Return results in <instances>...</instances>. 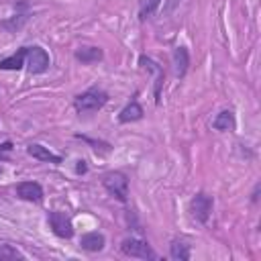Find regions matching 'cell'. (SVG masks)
<instances>
[{
  "label": "cell",
  "mask_w": 261,
  "mask_h": 261,
  "mask_svg": "<svg viewBox=\"0 0 261 261\" xmlns=\"http://www.w3.org/2000/svg\"><path fill=\"white\" fill-rule=\"evenodd\" d=\"M27 153L33 157V159H39V161H47V163H53V165H59L63 159L59 155H55L53 151H49L47 147L39 145V143H31L27 147Z\"/></svg>",
  "instance_id": "8fae6325"
},
{
  "label": "cell",
  "mask_w": 261,
  "mask_h": 261,
  "mask_svg": "<svg viewBox=\"0 0 261 261\" xmlns=\"http://www.w3.org/2000/svg\"><path fill=\"white\" fill-rule=\"evenodd\" d=\"M177 2H179V0H169V2H167V6H165V12H171V10L177 6Z\"/></svg>",
  "instance_id": "44dd1931"
},
{
  "label": "cell",
  "mask_w": 261,
  "mask_h": 261,
  "mask_svg": "<svg viewBox=\"0 0 261 261\" xmlns=\"http://www.w3.org/2000/svg\"><path fill=\"white\" fill-rule=\"evenodd\" d=\"M139 65L155 75V80H153L155 104H161V90H163V82H165V71H163V67H161L157 61H153L151 57H147V55H141V57H139Z\"/></svg>",
  "instance_id": "8992f818"
},
{
  "label": "cell",
  "mask_w": 261,
  "mask_h": 261,
  "mask_svg": "<svg viewBox=\"0 0 261 261\" xmlns=\"http://www.w3.org/2000/svg\"><path fill=\"white\" fill-rule=\"evenodd\" d=\"M106 102H108V94L102 88H88L86 92L75 96L73 108L80 114H92V112H98Z\"/></svg>",
  "instance_id": "6da1fadb"
},
{
  "label": "cell",
  "mask_w": 261,
  "mask_h": 261,
  "mask_svg": "<svg viewBox=\"0 0 261 261\" xmlns=\"http://www.w3.org/2000/svg\"><path fill=\"white\" fill-rule=\"evenodd\" d=\"M120 251L126 257H135V259H157V253L151 249V245L143 239L137 237H126L120 243Z\"/></svg>",
  "instance_id": "277c9868"
},
{
  "label": "cell",
  "mask_w": 261,
  "mask_h": 261,
  "mask_svg": "<svg viewBox=\"0 0 261 261\" xmlns=\"http://www.w3.org/2000/svg\"><path fill=\"white\" fill-rule=\"evenodd\" d=\"M143 118V108L137 100H130L120 112H118V122L126 124V122H135V120H141Z\"/></svg>",
  "instance_id": "4fadbf2b"
},
{
  "label": "cell",
  "mask_w": 261,
  "mask_h": 261,
  "mask_svg": "<svg viewBox=\"0 0 261 261\" xmlns=\"http://www.w3.org/2000/svg\"><path fill=\"white\" fill-rule=\"evenodd\" d=\"M75 163H77V165H75V173H86V171H88V165H86L84 159H77Z\"/></svg>",
  "instance_id": "ffe728a7"
},
{
  "label": "cell",
  "mask_w": 261,
  "mask_h": 261,
  "mask_svg": "<svg viewBox=\"0 0 261 261\" xmlns=\"http://www.w3.org/2000/svg\"><path fill=\"white\" fill-rule=\"evenodd\" d=\"M47 220H49L51 230H53L59 239H71V237H73V224H71V218H69L65 212L51 210Z\"/></svg>",
  "instance_id": "52a82bcc"
},
{
  "label": "cell",
  "mask_w": 261,
  "mask_h": 261,
  "mask_svg": "<svg viewBox=\"0 0 261 261\" xmlns=\"http://www.w3.org/2000/svg\"><path fill=\"white\" fill-rule=\"evenodd\" d=\"M22 261L24 255L12 245H0V261Z\"/></svg>",
  "instance_id": "d6986e66"
},
{
  "label": "cell",
  "mask_w": 261,
  "mask_h": 261,
  "mask_svg": "<svg viewBox=\"0 0 261 261\" xmlns=\"http://www.w3.org/2000/svg\"><path fill=\"white\" fill-rule=\"evenodd\" d=\"M24 65L29 69V73H45L51 65V59H49V53L39 47V45H29L27 47V59H24Z\"/></svg>",
  "instance_id": "5b68a950"
},
{
  "label": "cell",
  "mask_w": 261,
  "mask_h": 261,
  "mask_svg": "<svg viewBox=\"0 0 261 261\" xmlns=\"http://www.w3.org/2000/svg\"><path fill=\"white\" fill-rule=\"evenodd\" d=\"M16 196H18L20 200L39 204V202H43V196H45V194H43L41 184H37V181H20V184L16 186Z\"/></svg>",
  "instance_id": "ba28073f"
},
{
  "label": "cell",
  "mask_w": 261,
  "mask_h": 261,
  "mask_svg": "<svg viewBox=\"0 0 261 261\" xmlns=\"http://www.w3.org/2000/svg\"><path fill=\"white\" fill-rule=\"evenodd\" d=\"M257 198H259V184L255 186V190H253V196H251V200H253V202H257Z\"/></svg>",
  "instance_id": "7402d4cb"
},
{
  "label": "cell",
  "mask_w": 261,
  "mask_h": 261,
  "mask_svg": "<svg viewBox=\"0 0 261 261\" xmlns=\"http://www.w3.org/2000/svg\"><path fill=\"white\" fill-rule=\"evenodd\" d=\"M161 0H139V20L145 22L147 18H151L157 8H159Z\"/></svg>",
  "instance_id": "e0dca14e"
},
{
  "label": "cell",
  "mask_w": 261,
  "mask_h": 261,
  "mask_svg": "<svg viewBox=\"0 0 261 261\" xmlns=\"http://www.w3.org/2000/svg\"><path fill=\"white\" fill-rule=\"evenodd\" d=\"M24 59H27V47H20L16 53L0 59V69H6V71H14V69H20L24 65Z\"/></svg>",
  "instance_id": "5bb4252c"
},
{
  "label": "cell",
  "mask_w": 261,
  "mask_h": 261,
  "mask_svg": "<svg viewBox=\"0 0 261 261\" xmlns=\"http://www.w3.org/2000/svg\"><path fill=\"white\" fill-rule=\"evenodd\" d=\"M2 171H4V169H2V165H0V175H2Z\"/></svg>",
  "instance_id": "603a6c76"
},
{
  "label": "cell",
  "mask_w": 261,
  "mask_h": 261,
  "mask_svg": "<svg viewBox=\"0 0 261 261\" xmlns=\"http://www.w3.org/2000/svg\"><path fill=\"white\" fill-rule=\"evenodd\" d=\"M214 208V198L206 192H198L192 200H190V214L194 220H198L200 224H206L210 214Z\"/></svg>",
  "instance_id": "3957f363"
},
{
  "label": "cell",
  "mask_w": 261,
  "mask_h": 261,
  "mask_svg": "<svg viewBox=\"0 0 261 261\" xmlns=\"http://www.w3.org/2000/svg\"><path fill=\"white\" fill-rule=\"evenodd\" d=\"M212 128L216 130H232L234 128V112L232 110H220L216 118L212 120Z\"/></svg>",
  "instance_id": "9a60e30c"
},
{
  "label": "cell",
  "mask_w": 261,
  "mask_h": 261,
  "mask_svg": "<svg viewBox=\"0 0 261 261\" xmlns=\"http://www.w3.org/2000/svg\"><path fill=\"white\" fill-rule=\"evenodd\" d=\"M169 257L175 261H188L190 259V245L184 241H171L169 245Z\"/></svg>",
  "instance_id": "2e32d148"
},
{
  "label": "cell",
  "mask_w": 261,
  "mask_h": 261,
  "mask_svg": "<svg viewBox=\"0 0 261 261\" xmlns=\"http://www.w3.org/2000/svg\"><path fill=\"white\" fill-rule=\"evenodd\" d=\"M171 61H173V71L177 77H184L188 73V67H190V53L186 47H175L171 51Z\"/></svg>",
  "instance_id": "9c48e42d"
},
{
  "label": "cell",
  "mask_w": 261,
  "mask_h": 261,
  "mask_svg": "<svg viewBox=\"0 0 261 261\" xmlns=\"http://www.w3.org/2000/svg\"><path fill=\"white\" fill-rule=\"evenodd\" d=\"M27 20H29V14H14L12 18L0 20V27H2V29H6L8 33H14V31H18Z\"/></svg>",
  "instance_id": "ac0fdd59"
},
{
  "label": "cell",
  "mask_w": 261,
  "mask_h": 261,
  "mask_svg": "<svg viewBox=\"0 0 261 261\" xmlns=\"http://www.w3.org/2000/svg\"><path fill=\"white\" fill-rule=\"evenodd\" d=\"M102 186L118 202H126L128 200V177H126V173H122V171H108L102 177Z\"/></svg>",
  "instance_id": "7a4b0ae2"
},
{
  "label": "cell",
  "mask_w": 261,
  "mask_h": 261,
  "mask_svg": "<svg viewBox=\"0 0 261 261\" xmlns=\"http://www.w3.org/2000/svg\"><path fill=\"white\" fill-rule=\"evenodd\" d=\"M104 245H106V237H104L102 232H98V230L86 232V234H82V239H80V247H82L84 251H88V253H98V251L104 249Z\"/></svg>",
  "instance_id": "30bf717a"
},
{
  "label": "cell",
  "mask_w": 261,
  "mask_h": 261,
  "mask_svg": "<svg viewBox=\"0 0 261 261\" xmlns=\"http://www.w3.org/2000/svg\"><path fill=\"white\" fill-rule=\"evenodd\" d=\"M73 55H75V59H77L82 65H92V63L102 61L104 51H102L100 47H80V49H75Z\"/></svg>",
  "instance_id": "7c38bea8"
}]
</instances>
